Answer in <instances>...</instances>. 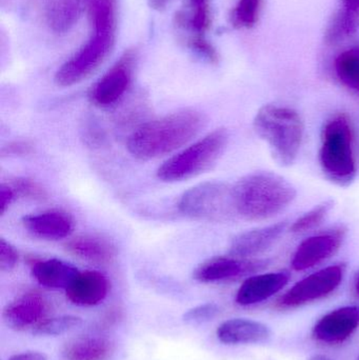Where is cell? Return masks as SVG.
<instances>
[{
  "label": "cell",
  "instance_id": "6da1fadb",
  "mask_svg": "<svg viewBox=\"0 0 359 360\" xmlns=\"http://www.w3.org/2000/svg\"><path fill=\"white\" fill-rule=\"evenodd\" d=\"M204 122L200 112L181 110L141 124L129 136L126 148L137 160H154L187 145L200 132Z\"/></svg>",
  "mask_w": 359,
  "mask_h": 360
},
{
  "label": "cell",
  "instance_id": "7a4b0ae2",
  "mask_svg": "<svg viewBox=\"0 0 359 360\" xmlns=\"http://www.w3.org/2000/svg\"><path fill=\"white\" fill-rule=\"evenodd\" d=\"M238 217L265 220L280 214L296 198L297 191L289 180L276 173L259 171L233 184Z\"/></svg>",
  "mask_w": 359,
  "mask_h": 360
},
{
  "label": "cell",
  "instance_id": "3957f363",
  "mask_svg": "<svg viewBox=\"0 0 359 360\" xmlns=\"http://www.w3.org/2000/svg\"><path fill=\"white\" fill-rule=\"evenodd\" d=\"M253 127L280 166L294 164L301 151L305 129L299 112L282 105H266L255 115Z\"/></svg>",
  "mask_w": 359,
  "mask_h": 360
},
{
  "label": "cell",
  "instance_id": "277c9868",
  "mask_svg": "<svg viewBox=\"0 0 359 360\" xmlns=\"http://www.w3.org/2000/svg\"><path fill=\"white\" fill-rule=\"evenodd\" d=\"M320 164L327 179L337 186H349L355 179L353 130L347 116H334L325 124Z\"/></svg>",
  "mask_w": 359,
  "mask_h": 360
},
{
  "label": "cell",
  "instance_id": "5b68a950",
  "mask_svg": "<svg viewBox=\"0 0 359 360\" xmlns=\"http://www.w3.org/2000/svg\"><path fill=\"white\" fill-rule=\"evenodd\" d=\"M229 133L226 129H217L204 139L172 156L157 170L162 181L175 182L192 179L214 166L227 148Z\"/></svg>",
  "mask_w": 359,
  "mask_h": 360
},
{
  "label": "cell",
  "instance_id": "8992f818",
  "mask_svg": "<svg viewBox=\"0 0 359 360\" xmlns=\"http://www.w3.org/2000/svg\"><path fill=\"white\" fill-rule=\"evenodd\" d=\"M179 212L192 219L227 222L238 217L233 184L206 181L185 191L178 200Z\"/></svg>",
  "mask_w": 359,
  "mask_h": 360
},
{
  "label": "cell",
  "instance_id": "52a82bcc",
  "mask_svg": "<svg viewBox=\"0 0 359 360\" xmlns=\"http://www.w3.org/2000/svg\"><path fill=\"white\" fill-rule=\"evenodd\" d=\"M115 42V33H96L67 59L55 74V82L59 86L79 84L91 75L105 60Z\"/></svg>",
  "mask_w": 359,
  "mask_h": 360
},
{
  "label": "cell",
  "instance_id": "ba28073f",
  "mask_svg": "<svg viewBox=\"0 0 359 360\" xmlns=\"http://www.w3.org/2000/svg\"><path fill=\"white\" fill-rule=\"evenodd\" d=\"M345 264L327 266L295 283L276 302L278 309H294L331 295L345 276Z\"/></svg>",
  "mask_w": 359,
  "mask_h": 360
},
{
  "label": "cell",
  "instance_id": "9c48e42d",
  "mask_svg": "<svg viewBox=\"0 0 359 360\" xmlns=\"http://www.w3.org/2000/svg\"><path fill=\"white\" fill-rule=\"evenodd\" d=\"M134 53L126 52L94 86L91 88L89 98L98 108L115 105L128 91L133 77Z\"/></svg>",
  "mask_w": 359,
  "mask_h": 360
},
{
  "label": "cell",
  "instance_id": "30bf717a",
  "mask_svg": "<svg viewBox=\"0 0 359 360\" xmlns=\"http://www.w3.org/2000/svg\"><path fill=\"white\" fill-rule=\"evenodd\" d=\"M358 328L359 307H341L318 319L312 329V338L318 344L337 346L349 340Z\"/></svg>",
  "mask_w": 359,
  "mask_h": 360
},
{
  "label": "cell",
  "instance_id": "8fae6325",
  "mask_svg": "<svg viewBox=\"0 0 359 360\" xmlns=\"http://www.w3.org/2000/svg\"><path fill=\"white\" fill-rule=\"evenodd\" d=\"M345 234V229L337 226L305 239L293 254L292 268L295 271H306L326 262L339 251Z\"/></svg>",
  "mask_w": 359,
  "mask_h": 360
},
{
  "label": "cell",
  "instance_id": "7c38bea8",
  "mask_svg": "<svg viewBox=\"0 0 359 360\" xmlns=\"http://www.w3.org/2000/svg\"><path fill=\"white\" fill-rule=\"evenodd\" d=\"M50 307L46 298L35 292L22 294L6 304L2 319L6 327L15 331L35 329L46 321Z\"/></svg>",
  "mask_w": 359,
  "mask_h": 360
},
{
  "label": "cell",
  "instance_id": "4fadbf2b",
  "mask_svg": "<svg viewBox=\"0 0 359 360\" xmlns=\"http://www.w3.org/2000/svg\"><path fill=\"white\" fill-rule=\"evenodd\" d=\"M268 260H253L234 256H223L207 260L194 271V278L200 283H218L263 270Z\"/></svg>",
  "mask_w": 359,
  "mask_h": 360
},
{
  "label": "cell",
  "instance_id": "5bb4252c",
  "mask_svg": "<svg viewBox=\"0 0 359 360\" xmlns=\"http://www.w3.org/2000/svg\"><path fill=\"white\" fill-rule=\"evenodd\" d=\"M289 281L290 274L286 271L253 275L240 285L236 293V302L242 307L261 304L282 291Z\"/></svg>",
  "mask_w": 359,
  "mask_h": 360
},
{
  "label": "cell",
  "instance_id": "9a60e30c",
  "mask_svg": "<svg viewBox=\"0 0 359 360\" xmlns=\"http://www.w3.org/2000/svg\"><path fill=\"white\" fill-rule=\"evenodd\" d=\"M287 226L288 222L285 220L240 233L231 241L230 255L238 258H250L267 251L284 234Z\"/></svg>",
  "mask_w": 359,
  "mask_h": 360
},
{
  "label": "cell",
  "instance_id": "2e32d148",
  "mask_svg": "<svg viewBox=\"0 0 359 360\" xmlns=\"http://www.w3.org/2000/svg\"><path fill=\"white\" fill-rule=\"evenodd\" d=\"M109 279L98 271L79 272L65 290L67 300L79 307L97 306L105 300Z\"/></svg>",
  "mask_w": 359,
  "mask_h": 360
},
{
  "label": "cell",
  "instance_id": "e0dca14e",
  "mask_svg": "<svg viewBox=\"0 0 359 360\" xmlns=\"http://www.w3.org/2000/svg\"><path fill=\"white\" fill-rule=\"evenodd\" d=\"M219 342L225 345L265 344L271 338V329L266 323L248 319L223 321L216 331Z\"/></svg>",
  "mask_w": 359,
  "mask_h": 360
},
{
  "label": "cell",
  "instance_id": "ac0fdd59",
  "mask_svg": "<svg viewBox=\"0 0 359 360\" xmlns=\"http://www.w3.org/2000/svg\"><path fill=\"white\" fill-rule=\"evenodd\" d=\"M22 224L27 232L38 238L46 240L67 238L74 228L71 216L59 210H50L25 216L22 218Z\"/></svg>",
  "mask_w": 359,
  "mask_h": 360
},
{
  "label": "cell",
  "instance_id": "d6986e66",
  "mask_svg": "<svg viewBox=\"0 0 359 360\" xmlns=\"http://www.w3.org/2000/svg\"><path fill=\"white\" fill-rule=\"evenodd\" d=\"M29 266L34 278L39 285L48 289L67 290L79 273L75 266L56 258H31L29 259Z\"/></svg>",
  "mask_w": 359,
  "mask_h": 360
},
{
  "label": "cell",
  "instance_id": "ffe728a7",
  "mask_svg": "<svg viewBox=\"0 0 359 360\" xmlns=\"http://www.w3.org/2000/svg\"><path fill=\"white\" fill-rule=\"evenodd\" d=\"M112 353L107 338L98 335L78 336L69 340L61 351L63 360H107Z\"/></svg>",
  "mask_w": 359,
  "mask_h": 360
},
{
  "label": "cell",
  "instance_id": "44dd1931",
  "mask_svg": "<svg viewBox=\"0 0 359 360\" xmlns=\"http://www.w3.org/2000/svg\"><path fill=\"white\" fill-rule=\"evenodd\" d=\"M88 0H46V17L55 33L69 32L81 16Z\"/></svg>",
  "mask_w": 359,
  "mask_h": 360
},
{
  "label": "cell",
  "instance_id": "7402d4cb",
  "mask_svg": "<svg viewBox=\"0 0 359 360\" xmlns=\"http://www.w3.org/2000/svg\"><path fill=\"white\" fill-rule=\"evenodd\" d=\"M70 253L96 264H107L116 256V248L107 239L95 235H80L65 243Z\"/></svg>",
  "mask_w": 359,
  "mask_h": 360
},
{
  "label": "cell",
  "instance_id": "603a6c76",
  "mask_svg": "<svg viewBox=\"0 0 359 360\" xmlns=\"http://www.w3.org/2000/svg\"><path fill=\"white\" fill-rule=\"evenodd\" d=\"M175 21L179 29L193 37H204L211 25L210 0H187L177 12Z\"/></svg>",
  "mask_w": 359,
  "mask_h": 360
},
{
  "label": "cell",
  "instance_id": "cb8c5ba5",
  "mask_svg": "<svg viewBox=\"0 0 359 360\" xmlns=\"http://www.w3.org/2000/svg\"><path fill=\"white\" fill-rule=\"evenodd\" d=\"M343 8L329 27L327 33L329 42H335L344 36L350 35L358 27L359 0H343Z\"/></svg>",
  "mask_w": 359,
  "mask_h": 360
},
{
  "label": "cell",
  "instance_id": "d4e9b609",
  "mask_svg": "<svg viewBox=\"0 0 359 360\" xmlns=\"http://www.w3.org/2000/svg\"><path fill=\"white\" fill-rule=\"evenodd\" d=\"M91 25L96 33H115L116 0H88Z\"/></svg>",
  "mask_w": 359,
  "mask_h": 360
},
{
  "label": "cell",
  "instance_id": "484cf974",
  "mask_svg": "<svg viewBox=\"0 0 359 360\" xmlns=\"http://www.w3.org/2000/svg\"><path fill=\"white\" fill-rule=\"evenodd\" d=\"M335 72L347 88L359 92V48L339 54L335 60Z\"/></svg>",
  "mask_w": 359,
  "mask_h": 360
},
{
  "label": "cell",
  "instance_id": "4316f807",
  "mask_svg": "<svg viewBox=\"0 0 359 360\" xmlns=\"http://www.w3.org/2000/svg\"><path fill=\"white\" fill-rule=\"evenodd\" d=\"M333 207H334V201L330 200V199L322 201V203L315 205L313 209L306 212L301 217L297 218L291 226V231L295 234H303L308 231L314 230L320 224H322Z\"/></svg>",
  "mask_w": 359,
  "mask_h": 360
},
{
  "label": "cell",
  "instance_id": "83f0119b",
  "mask_svg": "<svg viewBox=\"0 0 359 360\" xmlns=\"http://www.w3.org/2000/svg\"><path fill=\"white\" fill-rule=\"evenodd\" d=\"M81 319L73 315H63V316L46 319L33 330L34 335L38 336H57L72 331L81 325Z\"/></svg>",
  "mask_w": 359,
  "mask_h": 360
},
{
  "label": "cell",
  "instance_id": "f1b7e54d",
  "mask_svg": "<svg viewBox=\"0 0 359 360\" xmlns=\"http://www.w3.org/2000/svg\"><path fill=\"white\" fill-rule=\"evenodd\" d=\"M261 0H240L232 13V22L237 27H251L259 19Z\"/></svg>",
  "mask_w": 359,
  "mask_h": 360
},
{
  "label": "cell",
  "instance_id": "f546056e",
  "mask_svg": "<svg viewBox=\"0 0 359 360\" xmlns=\"http://www.w3.org/2000/svg\"><path fill=\"white\" fill-rule=\"evenodd\" d=\"M17 198L44 200L48 197L46 188L34 179L27 177H17L8 182Z\"/></svg>",
  "mask_w": 359,
  "mask_h": 360
},
{
  "label": "cell",
  "instance_id": "4dcf8cb0",
  "mask_svg": "<svg viewBox=\"0 0 359 360\" xmlns=\"http://www.w3.org/2000/svg\"><path fill=\"white\" fill-rule=\"evenodd\" d=\"M221 312L216 304H204L190 309L183 314V319L190 326H200L213 321Z\"/></svg>",
  "mask_w": 359,
  "mask_h": 360
},
{
  "label": "cell",
  "instance_id": "1f68e13d",
  "mask_svg": "<svg viewBox=\"0 0 359 360\" xmlns=\"http://www.w3.org/2000/svg\"><path fill=\"white\" fill-rule=\"evenodd\" d=\"M188 44L196 55L202 57L204 60L209 61L210 63H217L218 61V54H217L214 46L210 42L207 41L204 37L191 38Z\"/></svg>",
  "mask_w": 359,
  "mask_h": 360
},
{
  "label": "cell",
  "instance_id": "d6a6232c",
  "mask_svg": "<svg viewBox=\"0 0 359 360\" xmlns=\"http://www.w3.org/2000/svg\"><path fill=\"white\" fill-rule=\"evenodd\" d=\"M19 254L17 250L6 239H0V269L4 272L14 270L18 264Z\"/></svg>",
  "mask_w": 359,
  "mask_h": 360
},
{
  "label": "cell",
  "instance_id": "836d02e7",
  "mask_svg": "<svg viewBox=\"0 0 359 360\" xmlns=\"http://www.w3.org/2000/svg\"><path fill=\"white\" fill-rule=\"evenodd\" d=\"M33 151V145L29 141H14L1 149L2 156L27 155Z\"/></svg>",
  "mask_w": 359,
  "mask_h": 360
},
{
  "label": "cell",
  "instance_id": "e575fe53",
  "mask_svg": "<svg viewBox=\"0 0 359 360\" xmlns=\"http://www.w3.org/2000/svg\"><path fill=\"white\" fill-rule=\"evenodd\" d=\"M15 198H16V195L10 184H2L0 186V215H4Z\"/></svg>",
  "mask_w": 359,
  "mask_h": 360
},
{
  "label": "cell",
  "instance_id": "d590c367",
  "mask_svg": "<svg viewBox=\"0 0 359 360\" xmlns=\"http://www.w3.org/2000/svg\"><path fill=\"white\" fill-rule=\"evenodd\" d=\"M8 360H48V357L44 353L25 352L14 355Z\"/></svg>",
  "mask_w": 359,
  "mask_h": 360
},
{
  "label": "cell",
  "instance_id": "8d00e7d4",
  "mask_svg": "<svg viewBox=\"0 0 359 360\" xmlns=\"http://www.w3.org/2000/svg\"><path fill=\"white\" fill-rule=\"evenodd\" d=\"M171 0H148L150 8L155 11H162L167 8Z\"/></svg>",
  "mask_w": 359,
  "mask_h": 360
},
{
  "label": "cell",
  "instance_id": "74e56055",
  "mask_svg": "<svg viewBox=\"0 0 359 360\" xmlns=\"http://www.w3.org/2000/svg\"><path fill=\"white\" fill-rule=\"evenodd\" d=\"M353 292L356 297L359 298V272L356 274L355 278L353 281Z\"/></svg>",
  "mask_w": 359,
  "mask_h": 360
},
{
  "label": "cell",
  "instance_id": "f35d334b",
  "mask_svg": "<svg viewBox=\"0 0 359 360\" xmlns=\"http://www.w3.org/2000/svg\"><path fill=\"white\" fill-rule=\"evenodd\" d=\"M308 360H332V359H329V357L326 356V355L314 354V355H312V356L310 357V359Z\"/></svg>",
  "mask_w": 359,
  "mask_h": 360
},
{
  "label": "cell",
  "instance_id": "ab89813d",
  "mask_svg": "<svg viewBox=\"0 0 359 360\" xmlns=\"http://www.w3.org/2000/svg\"><path fill=\"white\" fill-rule=\"evenodd\" d=\"M356 360H359V355H358V359H356Z\"/></svg>",
  "mask_w": 359,
  "mask_h": 360
}]
</instances>
